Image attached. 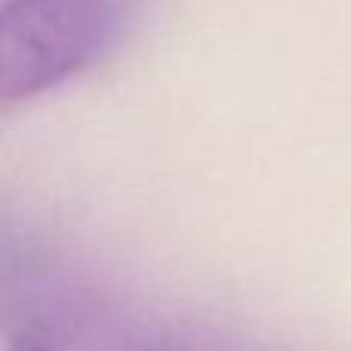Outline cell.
I'll return each mask as SVG.
<instances>
[{
	"instance_id": "obj_2",
	"label": "cell",
	"mask_w": 351,
	"mask_h": 351,
	"mask_svg": "<svg viewBox=\"0 0 351 351\" xmlns=\"http://www.w3.org/2000/svg\"><path fill=\"white\" fill-rule=\"evenodd\" d=\"M10 351H53V348H49L43 339H37V336L22 333V336H16V339L10 342Z\"/></svg>"
},
{
	"instance_id": "obj_1",
	"label": "cell",
	"mask_w": 351,
	"mask_h": 351,
	"mask_svg": "<svg viewBox=\"0 0 351 351\" xmlns=\"http://www.w3.org/2000/svg\"><path fill=\"white\" fill-rule=\"evenodd\" d=\"M127 0H6L0 10V105L40 96L90 68L117 37Z\"/></svg>"
}]
</instances>
